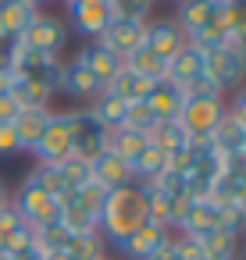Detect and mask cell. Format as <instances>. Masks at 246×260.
<instances>
[{"instance_id": "21", "label": "cell", "mask_w": 246, "mask_h": 260, "mask_svg": "<svg viewBox=\"0 0 246 260\" xmlns=\"http://www.w3.org/2000/svg\"><path fill=\"white\" fill-rule=\"evenodd\" d=\"M207 228H218V203L214 200H189V207L178 221V232L182 235H200Z\"/></svg>"}, {"instance_id": "42", "label": "cell", "mask_w": 246, "mask_h": 260, "mask_svg": "<svg viewBox=\"0 0 246 260\" xmlns=\"http://www.w3.org/2000/svg\"><path fill=\"white\" fill-rule=\"evenodd\" d=\"M146 260H178V246H175V235H168V239H164V242H161V246H157V249H153V253H150Z\"/></svg>"}, {"instance_id": "29", "label": "cell", "mask_w": 246, "mask_h": 260, "mask_svg": "<svg viewBox=\"0 0 246 260\" xmlns=\"http://www.w3.org/2000/svg\"><path fill=\"white\" fill-rule=\"evenodd\" d=\"M22 111H40V107H50V96L54 89L47 86H36V82H25V79H11V89H8Z\"/></svg>"}, {"instance_id": "12", "label": "cell", "mask_w": 246, "mask_h": 260, "mask_svg": "<svg viewBox=\"0 0 246 260\" xmlns=\"http://www.w3.org/2000/svg\"><path fill=\"white\" fill-rule=\"evenodd\" d=\"M57 89H65V93L75 96V100H93L104 86L86 72V64H82L79 57H72V61L61 64V82H57Z\"/></svg>"}, {"instance_id": "8", "label": "cell", "mask_w": 246, "mask_h": 260, "mask_svg": "<svg viewBox=\"0 0 246 260\" xmlns=\"http://www.w3.org/2000/svg\"><path fill=\"white\" fill-rule=\"evenodd\" d=\"M143 40H146V22H125V18H114L107 29H104V36L97 40L104 50H111L118 61H125L129 54H136L139 47H143Z\"/></svg>"}, {"instance_id": "47", "label": "cell", "mask_w": 246, "mask_h": 260, "mask_svg": "<svg viewBox=\"0 0 246 260\" xmlns=\"http://www.w3.org/2000/svg\"><path fill=\"white\" fill-rule=\"evenodd\" d=\"M11 89V72H8V64H0V93H8Z\"/></svg>"}, {"instance_id": "2", "label": "cell", "mask_w": 246, "mask_h": 260, "mask_svg": "<svg viewBox=\"0 0 246 260\" xmlns=\"http://www.w3.org/2000/svg\"><path fill=\"white\" fill-rule=\"evenodd\" d=\"M8 72H11V79H25V82H36V86H47V89L57 93V82H61V57L29 50L22 40H11V43H8Z\"/></svg>"}, {"instance_id": "50", "label": "cell", "mask_w": 246, "mask_h": 260, "mask_svg": "<svg viewBox=\"0 0 246 260\" xmlns=\"http://www.w3.org/2000/svg\"><path fill=\"white\" fill-rule=\"evenodd\" d=\"M203 260H235V256H203Z\"/></svg>"}, {"instance_id": "46", "label": "cell", "mask_w": 246, "mask_h": 260, "mask_svg": "<svg viewBox=\"0 0 246 260\" xmlns=\"http://www.w3.org/2000/svg\"><path fill=\"white\" fill-rule=\"evenodd\" d=\"M235 203H239V207L246 210V175H242V178L235 182Z\"/></svg>"}, {"instance_id": "45", "label": "cell", "mask_w": 246, "mask_h": 260, "mask_svg": "<svg viewBox=\"0 0 246 260\" xmlns=\"http://www.w3.org/2000/svg\"><path fill=\"white\" fill-rule=\"evenodd\" d=\"M11 256H15V260H47V253H43V249L36 246V239H33V242H29L25 249H18V253H11Z\"/></svg>"}, {"instance_id": "10", "label": "cell", "mask_w": 246, "mask_h": 260, "mask_svg": "<svg viewBox=\"0 0 246 260\" xmlns=\"http://www.w3.org/2000/svg\"><path fill=\"white\" fill-rule=\"evenodd\" d=\"M33 153H36L40 164H61L65 157H72V136H68L65 114H54L50 118V125H47L43 139L33 146Z\"/></svg>"}, {"instance_id": "48", "label": "cell", "mask_w": 246, "mask_h": 260, "mask_svg": "<svg viewBox=\"0 0 246 260\" xmlns=\"http://www.w3.org/2000/svg\"><path fill=\"white\" fill-rule=\"evenodd\" d=\"M11 207V192H8V185L0 182V210H8Z\"/></svg>"}, {"instance_id": "11", "label": "cell", "mask_w": 246, "mask_h": 260, "mask_svg": "<svg viewBox=\"0 0 246 260\" xmlns=\"http://www.w3.org/2000/svg\"><path fill=\"white\" fill-rule=\"evenodd\" d=\"M143 47H146L150 54H157L161 61H171V57L186 47V36H182V29H178L171 18H164V22H150V25H146Z\"/></svg>"}, {"instance_id": "38", "label": "cell", "mask_w": 246, "mask_h": 260, "mask_svg": "<svg viewBox=\"0 0 246 260\" xmlns=\"http://www.w3.org/2000/svg\"><path fill=\"white\" fill-rule=\"evenodd\" d=\"M186 96H200V100H221V96H225V89H221V86H218V82H214V79L203 72L200 79H193V82L186 86Z\"/></svg>"}, {"instance_id": "44", "label": "cell", "mask_w": 246, "mask_h": 260, "mask_svg": "<svg viewBox=\"0 0 246 260\" xmlns=\"http://www.w3.org/2000/svg\"><path fill=\"white\" fill-rule=\"evenodd\" d=\"M239 125H246V86L242 89H235V96H232V111H228Z\"/></svg>"}, {"instance_id": "16", "label": "cell", "mask_w": 246, "mask_h": 260, "mask_svg": "<svg viewBox=\"0 0 246 260\" xmlns=\"http://www.w3.org/2000/svg\"><path fill=\"white\" fill-rule=\"evenodd\" d=\"M89 168H93V178L111 192V189H121V185H132L136 178H132V168H129V160H121V157H114L111 150H104L100 157H93L89 160Z\"/></svg>"}, {"instance_id": "19", "label": "cell", "mask_w": 246, "mask_h": 260, "mask_svg": "<svg viewBox=\"0 0 246 260\" xmlns=\"http://www.w3.org/2000/svg\"><path fill=\"white\" fill-rule=\"evenodd\" d=\"M50 118H54L50 107H40V111H18V118L11 121V125H15V136H18V146H22V150H33V146L43 139Z\"/></svg>"}, {"instance_id": "36", "label": "cell", "mask_w": 246, "mask_h": 260, "mask_svg": "<svg viewBox=\"0 0 246 260\" xmlns=\"http://www.w3.org/2000/svg\"><path fill=\"white\" fill-rule=\"evenodd\" d=\"M111 8H114V18L146 22V15L153 11V0H111Z\"/></svg>"}, {"instance_id": "56", "label": "cell", "mask_w": 246, "mask_h": 260, "mask_svg": "<svg viewBox=\"0 0 246 260\" xmlns=\"http://www.w3.org/2000/svg\"><path fill=\"white\" fill-rule=\"evenodd\" d=\"M242 260H246V253H242Z\"/></svg>"}, {"instance_id": "7", "label": "cell", "mask_w": 246, "mask_h": 260, "mask_svg": "<svg viewBox=\"0 0 246 260\" xmlns=\"http://www.w3.org/2000/svg\"><path fill=\"white\" fill-rule=\"evenodd\" d=\"M225 118V104L221 100H200V96H186L182 111H178V125L189 132V139L210 136L218 128V121Z\"/></svg>"}, {"instance_id": "31", "label": "cell", "mask_w": 246, "mask_h": 260, "mask_svg": "<svg viewBox=\"0 0 246 260\" xmlns=\"http://www.w3.org/2000/svg\"><path fill=\"white\" fill-rule=\"evenodd\" d=\"M207 256H235V235H228V232H221V228H207V232H200V235H189Z\"/></svg>"}, {"instance_id": "13", "label": "cell", "mask_w": 246, "mask_h": 260, "mask_svg": "<svg viewBox=\"0 0 246 260\" xmlns=\"http://www.w3.org/2000/svg\"><path fill=\"white\" fill-rule=\"evenodd\" d=\"M143 104L150 107V114H153L157 121H171V118H178V111H182V104H186V89H178V86L168 82V79H161V82H153V89H150V96H146Z\"/></svg>"}, {"instance_id": "14", "label": "cell", "mask_w": 246, "mask_h": 260, "mask_svg": "<svg viewBox=\"0 0 246 260\" xmlns=\"http://www.w3.org/2000/svg\"><path fill=\"white\" fill-rule=\"evenodd\" d=\"M168 235H171V232H168L164 224H157V221H150V217H146V221H143V224H139V228H136V232L118 246V249H121L125 256H132V260H146V256H150V253H153Z\"/></svg>"}, {"instance_id": "9", "label": "cell", "mask_w": 246, "mask_h": 260, "mask_svg": "<svg viewBox=\"0 0 246 260\" xmlns=\"http://www.w3.org/2000/svg\"><path fill=\"white\" fill-rule=\"evenodd\" d=\"M65 40H68V29H65V22L61 18H54V15H36V22L25 29V36H22V43L29 47V50H40V54H61L65 50Z\"/></svg>"}, {"instance_id": "26", "label": "cell", "mask_w": 246, "mask_h": 260, "mask_svg": "<svg viewBox=\"0 0 246 260\" xmlns=\"http://www.w3.org/2000/svg\"><path fill=\"white\" fill-rule=\"evenodd\" d=\"M29 178H33L43 192H50L61 207H65V203L72 200V192H75V189L65 182V175H61V168H57V164H36V171H33Z\"/></svg>"}, {"instance_id": "57", "label": "cell", "mask_w": 246, "mask_h": 260, "mask_svg": "<svg viewBox=\"0 0 246 260\" xmlns=\"http://www.w3.org/2000/svg\"><path fill=\"white\" fill-rule=\"evenodd\" d=\"M100 260H107V256H100Z\"/></svg>"}, {"instance_id": "40", "label": "cell", "mask_w": 246, "mask_h": 260, "mask_svg": "<svg viewBox=\"0 0 246 260\" xmlns=\"http://www.w3.org/2000/svg\"><path fill=\"white\" fill-rule=\"evenodd\" d=\"M22 146H18V136H15V125L11 121H0V157H11V153H18Z\"/></svg>"}, {"instance_id": "51", "label": "cell", "mask_w": 246, "mask_h": 260, "mask_svg": "<svg viewBox=\"0 0 246 260\" xmlns=\"http://www.w3.org/2000/svg\"><path fill=\"white\" fill-rule=\"evenodd\" d=\"M0 260H15V256H11V253H4V249H0Z\"/></svg>"}, {"instance_id": "15", "label": "cell", "mask_w": 246, "mask_h": 260, "mask_svg": "<svg viewBox=\"0 0 246 260\" xmlns=\"http://www.w3.org/2000/svg\"><path fill=\"white\" fill-rule=\"evenodd\" d=\"M40 8L25 4V0H0V32L4 40H22L25 29L36 22Z\"/></svg>"}, {"instance_id": "32", "label": "cell", "mask_w": 246, "mask_h": 260, "mask_svg": "<svg viewBox=\"0 0 246 260\" xmlns=\"http://www.w3.org/2000/svg\"><path fill=\"white\" fill-rule=\"evenodd\" d=\"M65 253H68L72 260H100V256H104V239H100V232H89V235H68Z\"/></svg>"}, {"instance_id": "35", "label": "cell", "mask_w": 246, "mask_h": 260, "mask_svg": "<svg viewBox=\"0 0 246 260\" xmlns=\"http://www.w3.org/2000/svg\"><path fill=\"white\" fill-rule=\"evenodd\" d=\"M33 235H36V246H40L43 253H61V249L68 246V232H65L61 221H57V224H47V228H36Z\"/></svg>"}, {"instance_id": "5", "label": "cell", "mask_w": 246, "mask_h": 260, "mask_svg": "<svg viewBox=\"0 0 246 260\" xmlns=\"http://www.w3.org/2000/svg\"><path fill=\"white\" fill-rule=\"evenodd\" d=\"M65 121H68V136H72V153L93 160L107 150V128L89 111H65Z\"/></svg>"}, {"instance_id": "39", "label": "cell", "mask_w": 246, "mask_h": 260, "mask_svg": "<svg viewBox=\"0 0 246 260\" xmlns=\"http://www.w3.org/2000/svg\"><path fill=\"white\" fill-rule=\"evenodd\" d=\"M228 18H232V36L246 40V0H228Z\"/></svg>"}, {"instance_id": "43", "label": "cell", "mask_w": 246, "mask_h": 260, "mask_svg": "<svg viewBox=\"0 0 246 260\" xmlns=\"http://www.w3.org/2000/svg\"><path fill=\"white\" fill-rule=\"evenodd\" d=\"M18 100L11 96V93H0V121H15L18 118Z\"/></svg>"}, {"instance_id": "27", "label": "cell", "mask_w": 246, "mask_h": 260, "mask_svg": "<svg viewBox=\"0 0 246 260\" xmlns=\"http://www.w3.org/2000/svg\"><path fill=\"white\" fill-rule=\"evenodd\" d=\"M61 224H65L68 235H89V232H100V217H97L93 210L79 207L75 200H68V203L61 207Z\"/></svg>"}, {"instance_id": "18", "label": "cell", "mask_w": 246, "mask_h": 260, "mask_svg": "<svg viewBox=\"0 0 246 260\" xmlns=\"http://www.w3.org/2000/svg\"><path fill=\"white\" fill-rule=\"evenodd\" d=\"M75 57L86 64V72H89V75H93L100 86H107V82H111V79L121 72V61H118L111 50H104L100 43H89V47H82Z\"/></svg>"}, {"instance_id": "23", "label": "cell", "mask_w": 246, "mask_h": 260, "mask_svg": "<svg viewBox=\"0 0 246 260\" xmlns=\"http://www.w3.org/2000/svg\"><path fill=\"white\" fill-rule=\"evenodd\" d=\"M157 150H164L168 157H175V153H182L186 146H189V132L178 125V118H171V121H157L153 128H150V136H146Z\"/></svg>"}, {"instance_id": "49", "label": "cell", "mask_w": 246, "mask_h": 260, "mask_svg": "<svg viewBox=\"0 0 246 260\" xmlns=\"http://www.w3.org/2000/svg\"><path fill=\"white\" fill-rule=\"evenodd\" d=\"M47 260H72V256H68V253L61 249V253H47Z\"/></svg>"}, {"instance_id": "20", "label": "cell", "mask_w": 246, "mask_h": 260, "mask_svg": "<svg viewBox=\"0 0 246 260\" xmlns=\"http://www.w3.org/2000/svg\"><path fill=\"white\" fill-rule=\"evenodd\" d=\"M107 93H114L118 100H125V104H143L146 96H150V89H153V82L150 79H143V75H136V72H129L125 64H121V72L104 86Z\"/></svg>"}, {"instance_id": "54", "label": "cell", "mask_w": 246, "mask_h": 260, "mask_svg": "<svg viewBox=\"0 0 246 260\" xmlns=\"http://www.w3.org/2000/svg\"><path fill=\"white\" fill-rule=\"evenodd\" d=\"M0 43H4V32H0Z\"/></svg>"}, {"instance_id": "6", "label": "cell", "mask_w": 246, "mask_h": 260, "mask_svg": "<svg viewBox=\"0 0 246 260\" xmlns=\"http://www.w3.org/2000/svg\"><path fill=\"white\" fill-rule=\"evenodd\" d=\"M68 22L75 25L79 36L100 40L104 29L114 22V8H111V0H72L68 4Z\"/></svg>"}, {"instance_id": "37", "label": "cell", "mask_w": 246, "mask_h": 260, "mask_svg": "<svg viewBox=\"0 0 246 260\" xmlns=\"http://www.w3.org/2000/svg\"><path fill=\"white\" fill-rule=\"evenodd\" d=\"M157 125V118L150 114V107L146 104H129V111H125V125L121 128H132V132H143V136H150V128Z\"/></svg>"}, {"instance_id": "1", "label": "cell", "mask_w": 246, "mask_h": 260, "mask_svg": "<svg viewBox=\"0 0 246 260\" xmlns=\"http://www.w3.org/2000/svg\"><path fill=\"white\" fill-rule=\"evenodd\" d=\"M143 221H146V200H143L139 182L107 192V200L100 207V232H104V239L111 246H121Z\"/></svg>"}, {"instance_id": "41", "label": "cell", "mask_w": 246, "mask_h": 260, "mask_svg": "<svg viewBox=\"0 0 246 260\" xmlns=\"http://www.w3.org/2000/svg\"><path fill=\"white\" fill-rule=\"evenodd\" d=\"M175 246H178V260H203V256H207V253H203L189 235H178V239H175Z\"/></svg>"}, {"instance_id": "30", "label": "cell", "mask_w": 246, "mask_h": 260, "mask_svg": "<svg viewBox=\"0 0 246 260\" xmlns=\"http://www.w3.org/2000/svg\"><path fill=\"white\" fill-rule=\"evenodd\" d=\"M143 146H146V136H143V132H132V128H114V132H107V150H111L114 157L129 160V164H132V157H136Z\"/></svg>"}, {"instance_id": "22", "label": "cell", "mask_w": 246, "mask_h": 260, "mask_svg": "<svg viewBox=\"0 0 246 260\" xmlns=\"http://www.w3.org/2000/svg\"><path fill=\"white\" fill-rule=\"evenodd\" d=\"M125 111H129V104L125 100H118L114 93H107V89H100L97 96H93V107H89V114L107 128V132H114V128H121L125 125Z\"/></svg>"}, {"instance_id": "24", "label": "cell", "mask_w": 246, "mask_h": 260, "mask_svg": "<svg viewBox=\"0 0 246 260\" xmlns=\"http://www.w3.org/2000/svg\"><path fill=\"white\" fill-rule=\"evenodd\" d=\"M129 168H132V178H136L139 185H146V182H153V178L168 168V153H164V150H157V146L146 139V146L132 157V164H129Z\"/></svg>"}, {"instance_id": "34", "label": "cell", "mask_w": 246, "mask_h": 260, "mask_svg": "<svg viewBox=\"0 0 246 260\" xmlns=\"http://www.w3.org/2000/svg\"><path fill=\"white\" fill-rule=\"evenodd\" d=\"M72 200H75L79 207H86V210H93V214L100 217V207H104V200H107V189H104L97 178H89L86 185H79V189L72 192Z\"/></svg>"}, {"instance_id": "25", "label": "cell", "mask_w": 246, "mask_h": 260, "mask_svg": "<svg viewBox=\"0 0 246 260\" xmlns=\"http://www.w3.org/2000/svg\"><path fill=\"white\" fill-rule=\"evenodd\" d=\"M242 136H246V125H239V121L225 111V118H221L218 128L210 132V143H214V150H218L221 157H232V153L242 150Z\"/></svg>"}, {"instance_id": "52", "label": "cell", "mask_w": 246, "mask_h": 260, "mask_svg": "<svg viewBox=\"0 0 246 260\" xmlns=\"http://www.w3.org/2000/svg\"><path fill=\"white\" fill-rule=\"evenodd\" d=\"M25 4H33V8H40V4H43V0H25Z\"/></svg>"}, {"instance_id": "3", "label": "cell", "mask_w": 246, "mask_h": 260, "mask_svg": "<svg viewBox=\"0 0 246 260\" xmlns=\"http://www.w3.org/2000/svg\"><path fill=\"white\" fill-rule=\"evenodd\" d=\"M203 72L221 86V89H232V86H242L246 79V50L235 36H228L225 43L218 47H207L203 50Z\"/></svg>"}, {"instance_id": "17", "label": "cell", "mask_w": 246, "mask_h": 260, "mask_svg": "<svg viewBox=\"0 0 246 260\" xmlns=\"http://www.w3.org/2000/svg\"><path fill=\"white\" fill-rule=\"evenodd\" d=\"M203 75V50L200 47H193V43H186L171 61H168V82H175L178 89H186L193 79H200Z\"/></svg>"}, {"instance_id": "4", "label": "cell", "mask_w": 246, "mask_h": 260, "mask_svg": "<svg viewBox=\"0 0 246 260\" xmlns=\"http://www.w3.org/2000/svg\"><path fill=\"white\" fill-rule=\"evenodd\" d=\"M11 210H15L33 232L61 221V203H57L50 192H43L33 178H25V182L18 185V192L11 196Z\"/></svg>"}, {"instance_id": "53", "label": "cell", "mask_w": 246, "mask_h": 260, "mask_svg": "<svg viewBox=\"0 0 246 260\" xmlns=\"http://www.w3.org/2000/svg\"><path fill=\"white\" fill-rule=\"evenodd\" d=\"M242 150H246V136H242Z\"/></svg>"}, {"instance_id": "28", "label": "cell", "mask_w": 246, "mask_h": 260, "mask_svg": "<svg viewBox=\"0 0 246 260\" xmlns=\"http://www.w3.org/2000/svg\"><path fill=\"white\" fill-rule=\"evenodd\" d=\"M121 64H125L129 72H136V75L150 79V82H161V79H168V61H161V57H157V54H150L146 47H139L136 54H129Z\"/></svg>"}, {"instance_id": "33", "label": "cell", "mask_w": 246, "mask_h": 260, "mask_svg": "<svg viewBox=\"0 0 246 260\" xmlns=\"http://www.w3.org/2000/svg\"><path fill=\"white\" fill-rule=\"evenodd\" d=\"M57 168H61V175H65V182H68L72 189H79V185H86V182L93 178V168H89V160H86V157H79V153L65 157Z\"/></svg>"}, {"instance_id": "55", "label": "cell", "mask_w": 246, "mask_h": 260, "mask_svg": "<svg viewBox=\"0 0 246 260\" xmlns=\"http://www.w3.org/2000/svg\"><path fill=\"white\" fill-rule=\"evenodd\" d=\"M65 4H72V0H65Z\"/></svg>"}]
</instances>
